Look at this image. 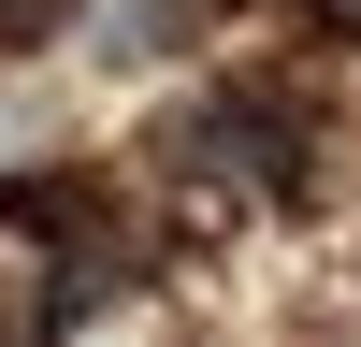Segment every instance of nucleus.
<instances>
[{
	"label": "nucleus",
	"mask_w": 361,
	"mask_h": 347,
	"mask_svg": "<svg viewBox=\"0 0 361 347\" xmlns=\"http://www.w3.org/2000/svg\"><path fill=\"white\" fill-rule=\"evenodd\" d=\"M188 15H202V0H102L87 44H102V58H173V44H188Z\"/></svg>",
	"instance_id": "1"
},
{
	"label": "nucleus",
	"mask_w": 361,
	"mask_h": 347,
	"mask_svg": "<svg viewBox=\"0 0 361 347\" xmlns=\"http://www.w3.org/2000/svg\"><path fill=\"white\" fill-rule=\"evenodd\" d=\"M333 15H361V0H333Z\"/></svg>",
	"instance_id": "2"
}]
</instances>
